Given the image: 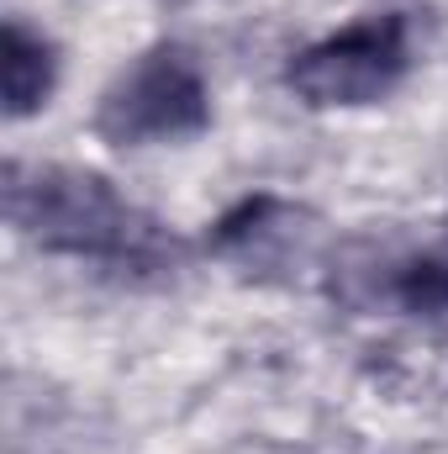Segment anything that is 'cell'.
I'll use <instances>...</instances> for the list:
<instances>
[{"instance_id":"cell-4","label":"cell","mask_w":448,"mask_h":454,"mask_svg":"<svg viewBox=\"0 0 448 454\" xmlns=\"http://www.w3.org/2000/svg\"><path fill=\"white\" fill-rule=\"evenodd\" d=\"M0 80H5V112L27 116L37 112L58 80V59L53 43L21 21H5V53H0Z\"/></svg>"},{"instance_id":"cell-1","label":"cell","mask_w":448,"mask_h":454,"mask_svg":"<svg viewBox=\"0 0 448 454\" xmlns=\"http://www.w3.org/2000/svg\"><path fill=\"white\" fill-rule=\"evenodd\" d=\"M5 212L27 238H37L53 254H74V259H101V264H164L174 254V238L164 223H153L148 212H137L127 196H116L112 180L90 175V169H11L5 185Z\"/></svg>"},{"instance_id":"cell-2","label":"cell","mask_w":448,"mask_h":454,"mask_svg":"<svg viewBox=\"0 0 448 454\" xmlns=\"http://www.w3.org/2000/svg\"><path fill=\"white\" fill-rule=\"evenodd\" d=\"M206 121L212 90L201 64L180 43H158L112 80L96 112V132L106 143H180L196 137Z\"/></svg>"},{"instance_id":"cell-5","label":"cell","mask_w":448,"mask_h":454,"mask_svg":"<svg viewBox=\"0 0 448 454\" xmlns=\"http://www.w3.org/2000/svg\"><path fill=\"white\" fill-rule=\"evenodd\" d=\"M385 296L417 317H444L448 312V232L401 254L385 275Z\"/></svg>"},{"instance_id":"cell-3","label":"cell","mask_w":448,"mask_h":454,"mask_svg":"<svg viewBox=\"0 0 448 454\" xmlns=\"http://www.w3.org/2000/svg\"><path fill=\"white\" fill-rule=\"evenodd\" d=\"M406 64H412V27L401 11H380L301 48L285 69V85L306 106H369L401 85Z\"/></svg>"}]
</instances>
